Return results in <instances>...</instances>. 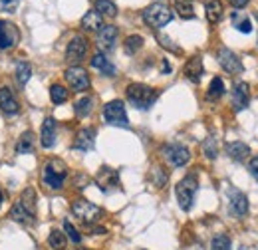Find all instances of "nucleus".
I'll return each instance as SVG.
<instances>
[{
    "instance_id": "4",
    "label": "nucleus",
    "mask_w": 258,
    "mask_h": 250,
    "mask_svg": "<svg viewBox=\"0 0 258 250\" xmlns=\"http://www.w3.org/2000/svg\"><path fill=\"white\" fill-rule=\"evenodd\" d=\"M143 20H145L147 26H151L153 30H159V28L167 26L171 20H173V12H171L165 4L155 2V4L147 6V8L143 10Z\"/></svg>"
},
{
    "instance_id": "30",
    "label": "nucleus",
    "mask_w": 258,
    "mask_h": 250,
    "mask_svg": "<svg viewBox=\"0 0 258 250\" xmlns=\"http://www.w3.org/2000/svg\"><path fill=\"white\" fill-rule=\"evenodd\" d=\"M70 97V92L62 86V83H54L50 88V99L56 103V106H62V103H66Z\"/></svg>"
},
{
    "instance_id": "35",
    "label": "nucleus",
    "mask_w": 258,
    "mask_h": 250,
    "mask_svg": "<svg viewBox=\"0 0 258 250\" xmlns=\"http://www.w3.org/2000/svg\"><path fill=\"white\" fill-rule=\"evenodd\" d=\"M232 22H234V28L242 32V34H248L252 30V22H250V18L248 16H242L241 12H234L232 14Z\"/></svg>"
},
{
    "instance_id": "37",
    "label": "nucleus",
    "mask_w": 258,
    "mask_h": 250,
    "mask_svg": "<svg viewBox=\"0 0 258 250\" xmlns=\"http://www.w3.org/2000/svg\"><path fill=\"white\" fill-rule=\"evenodd\" d=\"M203 151H205V155L209 157V159H214L219 155V147H217V139H212V137H209V139H205V143H203Z\"/></svg>"
},
{
    "instance_id": "3",
    "label": "nucleus",
    "mask_w": 258,
    "mask_h": 250,
    "mask_svg": "<svg viewBox=\"0 0 258 250\" xmlns=\"http://www.w3.org/2000/svg\"><path fill=\"white\" fill-rule=\"evenodd\" d=\"M199 191V181H197V175H187L183 177L177 187H175V195H177V201H179V206L183 211H191L193 203H195V195Z\"/></svg>"
},
{
    "instance_id": "13",
    "label": "nucleus",
    "mask_w": 258,
    "mask_h": 250,
    "mask_svg": "<svg viewBox=\"0 0 258 250\" xmlns=\"http://www.w3.org/2000/svg\"><path fill=\"white\" fill-rule=\"evenodd\" d=\"M115 40H117V28L107 24L97 30V46L101 52H112L115 48Z\"/></svg>"
},
{
    "instance_id": "34",
    "label": "nucleus",
    "mask_w": 258,
    "mask_h": 250,
    "mask_svg": "<svg viewBox=\"0 0 258 250\" xmlns=\"http://www.w3.org/2000/svg\"><path fill=\"white\" fill-rule=\"evenodd\" d=\"M223 94H225V81L221 78H212L210 86H209V92H207V99L214 101V99L223 97Z\"/></svg>"
},
{
    "instance_id": "43",
    "label": "nucleus",
    "mask_w": 258,
    "mask_h": 250,
    "mask_svg": "<svg viewBox=\"0 0 258 250\" xmlns=\"http://www.w3.org/2000/svg\"><path fill=\"white\" fill-rule=\"evenodd\" d=\"M169 70H171V66L167 64V62H163V72H169Z\"/></svg>"
},
{
    "instance_id": "41",
    "label": "nucleus",
    "mask_w": 258,
    "mask_h": 250,
    "mask_svg": "<svg viewBox=\"0 0 258 250\" xmlns=\"http://www.w3.org/2000/svg\"><path fill=\"white\" fill-rule=\"evenodd\" d=\"M228 2H230L234 8H242V6L248 4V0H228Z\"/></svg>"
},
{
    "instance_id": "32",
    "label": "nucleus",
    "mask_w": 258,
    "mask_h": 250,
    "mask_svg": "<svg viewBox=\"0 0 258 250\" xmlns=\"http://www.w3.org/2000/svg\"><path fill=\"white\" fill-rule=\"evenodd\" d=\"M20 203H22V206L26 208L28 213L36 215V191L32 189V187L24 189V193L20 195Z\"/></svg>"
},
{
    "instance_id": "10",
    "label": "nucleus",
    "mask_w": 258,
    "mask_h": 250,
    "mask_svg": "<svg viewBox=\"0 0 258 250\" xmlns=\"http://www.w3.org/2000/svg\"><path fill=\"white\" fill-rule=\"evenodd\" d=\"M217 58H219V64H221V68H223L226 74H232V76H236V74H242L244 66H242L241 58L236 56L232 50H228V48H223V50H219Z\"/></svg>"
},
{
    "instance_id": "18",
    "label": "nucleus",
    "mask_w": 258,
    "mask_h": 250,
    "mask_svg": "<svg viewBox=\"0 0 258 250\" xmlns=\"http://www.w3.org/2000/svg\"><path fill=\"white\" fill-rule=\"evenodd\" d=\"M228 199H230V213L236 215V217H244L248 213V199L244 193L241 191H230L228 193Z\"/></svg>"
},
{
    "instance_id": "27",
    "label": "nucleus",
    "mask_w": 258,
    "mask_h": 250,
    "mask_svg": "<svg viewBox=\"0 0 258 250\" xmlns=\"http://www.w3.org/2000/svg\"><path fill=\"white\" fill-rule=\"evenodd\" d=\"M96 12L101 18H115L117 16V6L112 0H96Z\"/></svg>"
},
{
    "instance_id": "26",
    "label": "nucleus",
    "mask_w": 258,
    "mask_h": 250,
    "mask_svg": "<svg viewBox=\"0 0 258 250\" xmlns=\"http://www.w3.org/2000/svg\"><path fill=\"white\" fill-rule=\"evenodd\" d=\"M94 109V97L92 95H83L76 101V106H74V111L78 117H88Z\"/></svg>"
},
{
    "instance_id": "42",
    "label": "nucleus",
    "mask_w": 258,
    "mask_h": 250,
    "mask_svg": "<svg viewBox=\"0 0 258 250\" xmlns=\"http://www.w3.org/2000/svg\"><path fill=\"white\" fill-rule=\"evenodd\" d=\"M0 2H2L4 6H8V8H14V6L20 2V0H0Z\"/></svg>"
},
{
    "instance_id": "20",
    "label": "nucleus",
    "mask_w": 258,
    "mask_h": 250,
    "mask_svg": "<svg viewBox=\"0 0 258 250\" xmlns=\"http://www.w3.org/2000/svg\"><path fill=\"white\" fill-rule=\"evenodd\" d=\"M226 155L230 157V159H234V161H244V159H248V155H250V147L246 143H242V141H232V143H228L226 145Z\"/></svg>"
},
{
    "instance_id": "2",
    "label": "nucleus",
    "mask_w": 258,
    "mask_h": 250,
    "mask_svg": "<svg viewBox=\"0 0 258 250\" xmlns=\"http://www.w3.org/2000/svg\"><path fill=\"white\" fill-rule=\"evenodd\" d=\"M157 90L145 86V83H129L127 86V99L137 109H149L157 101Z\"/></svg>"
},
{
    "instance_id": "39",
    "label": "nucleus",
    "mask_w": 258,
    "mask_h": 250,
    "mask_svg": "<svg viewBox=\"0 0 258 250\" xmlns=\"http://www.w3.org/2000/svg\"><path fill=\"white\" fill-rule=\"evenodd\" d=\"M157 40L161 42V46H163V48H167V50H173L175 54H179V52H181V50H179V48H177V46L173 44V42H171V38H167V36H161V34H157Z\"/></svg>"
},
{
    "instance_id": "22",
    "label": "nucleus",
    "mask_w": 258,
    "mask_h": 250,
    "mask_svg": "<svg viewBox=\"0 0 258 250\" xmlns=\"http://www.w3.org/2000/svg\"><path fill=\"white\" fill-rule=\"evenodd\" d=\"M34 217H36V215L28 213L26 208L22 206V203H20V201L14 203L12 208H10V219L16 220V222H20V224H32V222H34Z\"/></svg>"
},
{
    "instance_id": "16",
    "label": "nucleus",
    "mask_w": 258,
    "mask_h": 250,
    "mask_svg": "<svg viewBox=\"0 0 258 250\" xmlns=\"http://www.w3.org/2000/svg\"><path fill=\"white\" fill-rule=\"evenodd\" d=\"M248 101H250V94H248V83L241 81L236 83L234 90H232V108L236 111H242L248 108Z\"/></svg>"
},
{
    "instance_id": "11",
    "label": "nucleus",
    "mask_w": 258,
    "mask_h": 250,
    "mask_svg": "<svg viewBox=\"0 0 258 250\" xmlns=\"http://www.w3.org/2000/svg\"><path fill=\"white\" fill-rule=\"evenodd\" d=\"M96 185L103 193H110L113 189H119V175L112 167H101L96 175Z\"/></svg>"
},
{
    "instance_id": "8",
    "label": "nucleus",
    "mask_w": 258,
    "mask_h": 250,
    "mask_svg": "<svg viewBox=\"0 0 258 250\" xmlns=\"http://www.w3.org/2000/svg\"><path fill=\"white\" fill-rule=\"evenodd\" d=\"M163 157L171 167H183L191 161V151L185 147V145L179 143H171L163 147Z\"/></svg>"
},
{
    "instance_id": "19",
    "label": "nucleus",
    "mask_w": 258,
    "mask_h": 250,
    "mask_svg": "<svg viewBox=\"0 0 258 250\" xmlns=\"http://www.w3.org/2000/svg\"><path fill=\"white\" fill-rule=\"evenodd\" d=\"M185 76H187V79H191L193 83H199L201 81V76H203V60H201V56H193L187 64H185Z\"/></svg>"
},
{
    "instance_id": "7",
    "label": "nucleus",
    "mask_w": 258,
    "mask_h": 250,
    "mask_svg": "<svg viewBox=\"0 0 258 250\" xmlns=\"http://www.w3.org/2000/svg\"><path fill=\"white\" fill-rule=\"evenodd\" d=\"M88 48H90L88 38L81 36V34H76V36L70 40L68 48H66V60L70 62V64L78 66L80 62L85 58V54H88Z\"/></svg>"
},
{
    "instance_id": "31",
    "label": "nucleus",
    "mask_w": 258,
    "mask_h": 250,
    "mask_svg": "<svg viewBox=\"0 0 258 250\" xmlns=\"http://www.w3.org/2000/svg\"><path fill=\"white\" fill-rule=\"evenodd\" d=\"M173 6H175V12H177L181 18H185V20L195 18V8H193V2H191V0H175Z\"/></svg>"
},
{
    "instance_id": "29",
    "label": "nucleus",
    "mask_w": 258,
    "mask_h": 250,
    "mask_svg": "<svg viewBox=\"0 0 258 250\" xmlns=\"http://www.w3.org/2000/svg\"><path fill=\"white\" fill-rule=\"evenodd\" d=\"M141 48H143V38H141L139 34H131V36H127V38H125V44H123L125 54L133 56V54H137Z\"/></svg>"
},
{
    "instance_id": "9",
    "label": "nucleus",
    "mask_w": 258,
    "mask_h": 250,
    "mask_svg": "<svg viewBox=\"0 0 258 250\" xmlns=\"http://www.w3.org/2000/svg\"><path fill=\"white\" fill-rule=\"evenodd\" d=\"M66 81L70 83V88L74 92H85V90H90V86H92L90 74L85 72L83 68H80V66H72V68L66 70Z\"/></svg>"
},
{
    "instance_id": "1",
    "label": "nucleus",
    "mask_w": 258,
    "mask_h": 250,
    "mask_svg": "<svg viewBox=\"0 0 258 250\" xmlns=\"http://www.w3.org/2000/svg\"><path fill=\"white\" fill-rule=\"evenodd\" d=\"M66 179H68V165L62 159H50L44 165V169H42V181L50 189H56V191L62 189Z\"/></svg>"
},
{
    "instance_id": "14",
    "label": "nucleus",
    "mask_w": 258,
    "mask_h": 250,
    "mask_svg": "<svg viewBox=\"0 0 258 250\" xmlns=\"http://www.w3.org/2000/svg\"><path fill=\"white\" fill-rule=\"evenodd\" d=\"M56 135H58V125L54 117H46L44 123H42V129H40V143L42 147L52 149L56 145Z\"/></svg>"
},
{
    "instance_id": "24",
    "label": "nucleus",
    "mask_w": 258,
    "mask_h": 250,
    "mask_svg": "<svg viewBox=\"0 0 258 250\" xmlns=\"http://www.w3.org/2000/svg\"><path fill=\"white\" fill-rule=\"evenodd\" d=\"M205 12H207V20H209L210 24H217V22H221L223 12H225V8H223V2H221V0H209V2H207V6H205Z\"/></svg>"
},
{
    "instance_id": "6",
    "label": "nucleus",
    "mask_w": 258,
    "mask_h": 250,
    "mask_svg": "<svg viewBox=\"0 0 258 250\" xmlns=\"http://www.w3.org/2000/svg\"><path fill=\"white\" fill-rule=\"evenodd\" d=\"M103 119L110 125H115V127H129L125 106H123V101H119V99H113L110 103H105V106H103Z\"/></svg>"
},
{
    "instance_id": "40",
    "label": "nucleus",
    "mask_w": 258,
    "mask_h": 250,
    "mask_svg": "<svg viewBox=\"0 0 258 250\" xmlns=\"http://www.w3.org/2000/svg\"><path fill=\"white\" fill-rule=\"evenodd\" d=\"M250 173H252V177L258 181V155L250 161Z\"/></svg>"
},
{
    "instance_id": "15",
    "label": "nucleus",
    "mask_w": 258,
    "mask_h": 250,
    "mask_svg": "<svg viewBox=\"0 0 258 250\" xmlns=\"http://www.w3.org/2000/svg\"><path fill=\"white\" fill-rule=\"evenodd\" d=\"M0 109H2L6 115H16L20 111V103L8 86L0 88Z\"/></svg>"
},
{
    "instance_id": "21",
    "label": "nucleus",
    "mask_w": 258,
    "mask_h": 250,
    "mask_svg": "<svg viewBox=\"0 0 258 250\" xmlns=\"http://www.w3.org/2000/svg\"><path fill=\"white\" fill-rule=\"evenodd\" d=\"M92 68L99 70L103 76H113V74H115V66L105 58L103 52H96V54L92 56Z\"/></svg>"
},
{
    "instance_id": "38",
    "label": "nucleus",
    "mask_w": 258,
    "mask_h": 250,
    "mask_svg": "<svg viewBox=\"0 0 258 250\" xmlns=\"http://www.w3.org/2000/svg\"><path fill=\"white\" fill-rule=\"evenodd\" d=\"M64 231H66V234H68V238L72 240V242H76V244H80L81 242V234L76 231V226L66 219L64 220Z\"/></svg>"
},
{
    "instance_id": "12",
    "label": "nucleus",
    "mask_w": 258,
    "mask_h": 250,
    "mask_svg": "<svg viewBox=\"0 0 258 250\" xmlns=\"http://www.w3.org/2000/svg\"><path fill=\"white\" fill-rule=\"evenodd\" d=\"M20 40L18 28L8 22V20H0V50H12Z\"/></svg>"
},
{
    "instance_id": "17",
    "label": "nucleus",
    "mask_w": 258,
    "mask_h": 250,
    "mask_svg": "<svg viewBox=\"0 0 258 250\" xmlns=\"http://www.w3.org/2000/svg\"><path fill=\"white\" fill-rule=\"evenodd\" d=\"M94 139H96V129H92V127L80 129L76 133V139H74V149H80V151L94 149Z\"/></svg>"
},
{
    "instance_id": "28",
    "label": "nucleus",
    "mask_w": 258,
    "mask_h": 250,
    "mask_svg": "<svg viewBox=\"0 0 258 250\" xmlns=\"http://www.w3.org/2000/svg\"><path fill=\"white\" fill-rule=\"evenodd\" d=\"M48 246L52 250H66V246H68L66 234H64L62 231H58V228H54V231L48 234Z\"/></svg>"
},
{
    "instance_id": "44",
    "label": "nucleus",
    "mask_w": 258,
    "mask_h": 250,
    "mask_svg": "<svg viewBox=\"0 0 258 250\" xmlns=\"http://www.w3.org/2000/svg\"><path fill=\"white\" fill-rule=\"evenodd\" d=\"M2 203H4V195H2V191H0V206H2Z\"/></svg>"
},
{
    "instance_id": "5",
    "label": "nucleus",
    "mask_w": 258,
    "mask_h": 250,
    "mask_svg": "<svg viewBox=\"0 0 258 250\" xmlns=\"http://www.w3.org/2000/svg\"><path fill=\"white\" fill-rule=\"evenodd\" d=\"M72 213H74L76 219H80V220L85 222V224L97 222V220L103 217V211H101V208H99L97 204L90 203V201H85V199H78V201L72 203Z\"/></svg>"
},
{
    "instance_id": "23",
    "label": "nucleus",
    "mask_w": 258,
    "mask_h": 250,
    "mask_svg": "<svg viewBox=\"0 0 258 250\" xmlns=\"http://www.w3.org/2000/svg\"><path fill=\"white\" fill-rule=\"evenodd\" d=\"M101 26H103V18L96 10H90V12L83 14V18H81V28L85 32H97Z\"/></svg>"
},
{
    "instance_id": "45",
    "label": "nucleus",
    "mask_w": 258,
    "mask_h": 250,
    "mask_svg": "<svg viewBox=\"0 0 258 250\" xmlns=\"http://www.w3.org/2000/svg\"><path fill=\"white\" fill-rule=\"evenodd\" d=\"M78 250H90V248H78Z\"/></svg>"
},
{
    "instance_id": "33",
    "label": "nucleus",
    "mask_w": 258,
    "mask_h": 250,
    "mask_svg": "<svg viewBox=\"0 0 258 250\" xmlns=\"http://www.w3.org/2000/svg\"><path fill=\"white\" fill-rule=\"evenodd\" d=\"M30 76H32V68H30L28 62H24V60L18 62L16 64V81L20 83V86H26Z\"/></svg>"
},
{
    "instance_id": "36",
    "label": "nucleus",
    "mask_w": 258,
    "mask_h": 250,
    "mask_svg": "<svg viewBox=\"0 0 258 250\" xmlns=\"http://www.w3.org/2000/svg\"><path fill=\"white\" fill-rule=\"evenodd\" d=\"M210 250H230V238L226 234H217L210 242Z\"/></svg>"
},
{
    "instance_id": "25",
    "label": "nucleus",
    "mask_w": 258,
    "mask_h": 250,
    "mask_svg": "<svg viewBox=\"0 0 258 250\" xmlns=\"http://www.w3.org/2000/svg\"><path fill=\"white\" fill-rule=\"evenodd\" d=\"M34 143H36L34 133H32V131H24L22 135H20L18 143H16V153H18V155H22V153H32V151H34Z\"/></svg>"
},
{
    "instance_id": "46",
    "label": "nucleus",
    "mask_w": 258,
    "mask_h": 250,
    "mask_svg": "<svg viewBox=\"0 0 258 250\" xmlns=\"http://www.w3.org/2000/svg\"><path fill=\"white\" fill-rule=\"evenodd\" d=\"M256 18H258V16H256Z\"/></svg>"
}]
</instances>
